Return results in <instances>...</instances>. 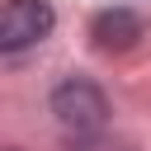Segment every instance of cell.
<instances>
[{"mask_svg": "<svg viewBox=\"0 0 151 151\" xmlns=\"http://www.w3.org/2000/svg\"><path fill=\"white\" fill-rule=\"evenodd\" d=\"M57 14L47 0H9L0 5V52H24L52 33Z\"/></svg>", "mask_w": 151, "mask_h": 151, "instance_id": "1", "label": "cell"}, {"mask_svg": "<svg viewBox=\"0 0 151 151\" xmlns=\"http://www.w3.org/2000/svg\"><path fill=\"white\" fill-rule=\"evenodd\" d=\"M52 113H57V123L66 132H99L104 118H109V104L90 80H66L52 94Z\"/></svg>", "mask_w": 151, "mask_h": 151, "instance_id": "2", "label": "cell"}, {"mask_svg": "<svg viewBox=\"0 0 151 151\" xmlns=\"http://www.w3.org/2000/svg\"><path fill=\"white\" fill-rule=\"evenodd\" d=\"M90 38H94V47H104V52H127L137 38H146V24H142V14H132V9H104V14L90 24Z\"/></svg>", "mask_w": 151, "mask_h": 151, "instance_id": "3", "label": "cell"}]
</instances>
